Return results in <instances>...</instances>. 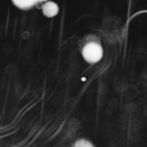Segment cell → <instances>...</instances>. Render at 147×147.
<instances>
[{
  "label": "cell",
  "mask_w": 147,
  "mask_h": 147,
  "mask_svg": "<svg viewBox=\"0 0 147 147\" xmlns=\"http://www.w3.org/2000/svg\"><path fill=\"white\" fill-rule=\"evenodd\" d=\"M14 4L19 8L27 9L34 6L36 3L34 1H13Z\"/></svg>",
  "instance_id": "3"
},
{
  "label": "cell",
  "mask_w": 147,
  "mask_h": 147,
  "mask_svg": "<svg viewBox=\"0 0 147 147\" xmlns=\"http://www.w3.org/2000/svg\"><path fill=\"white\" fill-rule=\"evenodd\" d=\"M72 147H95V146L88 139L80 138L74 142Z\"/></svg>",
  "instance_id": "4"
},
{
  "label": "cell",
  "mask_w": 147,
  "mask_h": 147,
  "mask_svg": "<svg viewBox=\"0 0 147 147\" xmlns=\"http://www.w3.org/2000/svg\"><path fill=\"white\" fill-rule=\"evenodd\" d=\"M42 11L43 14L46 17L48 18L54 17L59 12V6L56 3L48 1L42 6Z\"/></svg>",
  "instance_id": "2"
},
{
  "label": "cell",
  "mask_w": 147,
  "mask_h": 147,
  "mask_svg": "<svg viewBox=\"0 0 147 147\" xmlns=\"http://www.w3.org/2000/svg\"><path fill=\"white\" fill-rule=\"evenodd\" d=\"M102 46L99 42L91 41L87 42L82 50L83 57L87 62L92 64L100 61L102 56Z\"/></svg>",
  "instance_id": "1"
}]
</instances>
